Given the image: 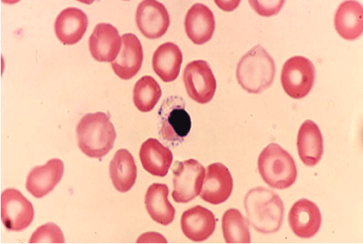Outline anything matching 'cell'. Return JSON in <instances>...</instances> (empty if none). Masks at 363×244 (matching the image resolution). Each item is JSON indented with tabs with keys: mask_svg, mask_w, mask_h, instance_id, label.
I'll use <instances>...</instances> for the list:
<instances>
[{
	"mask_svg": "<svg viewBox=\"0 0 363 244\" xmlns=\"http://www.w3.org/2000/svg\"><path fill=\"white\" fill-rule=\"evenodd\" d=\"M315 81V68L312 62L302 56H295L284 64L281 84L285 92L292 99H304Z\"/></svg>",
	"mask_w": 363,
	"mask_h": 244,
	"instance_id": "7",
	"label": "cell"
},
{
	"mask_svg": "<svg viewBox=\"0 0 363 244\" xmlns=\"http://www.w3.org/2000/svg\"><path fill=\"white\" fill-rule=\"evenodd\" d=\"M173 174L172 198L175 202L186 204L201 194L206 170L200 162L194 159L176 161Z\"/></svg>",
	"mask_w": 363,
	"mask_h": 244,
	"instance_id": "6",
	"label": "cell"
},
{
	"mask_svg": "<svg viewBox=\"0 0 363 244\" xmlns=\"http://www.w3.org/2000/svg\"><path fill=\"white\" fill-rule=\"evenodd\" d=\"M296 146L306 166L315 167L318 164L323 155V138L320 128L315 122L308 120L303 123Z\"/></svg>",
	"mask_w": 363,
	"mask_h": 244,
	"instance_id": "19",
	"label": "cell"
},
{
	"mask_svg": "<svg viewBox=\"0 0 363 244\" xmlns=\"http://www.w3.org/2000/svg\"><path fill=\"white\" fill-rule=\"evenodd\" d=\"M34 218V206L19 190L9 188L3 192L1 219L9 231L21 232L27 229Z\"/></svg>",
	"mask_w": 363,
	"mask_h": 244,
	"instance_id": "8",
	"label": "cell"
},
{
	"mask_svg": "<svg viewBox=\"0 0 363 244\" xmlns=\"http://www.w3.org/2000/svg\"><path fill=\"white\" fill-rule=\"evenodd\" d=\"M257 166L262 180L274 189H288L298 177L294 158L277 143H271L262 150Z\"/></svg>",
	"mask_w": 363,
	"mask_h": 244,
	"instance_id": "4",
	"label": "cell"
},
{
	"mask_svg": "<svg viewBox=\"0 0 363 244\" xmlns=\"http://www.w3.org/2000/svg\"><path fill=\"white\" fill-rule=\"evenodd\" d=\"M184 81L189 96L198 104L209 103L216 94L217 81L205 60L189 62L184 70Z\"/></svg>",
	"mask_w": 363,
	"mask_h": 244,
	"instance_id": "9",
	"label": "cell"
},
{
	"mask_svg": "<svg viewBox=\"0 0 363 244\" xmlns=\"http://www.w3.org/2000/svg\"><path fill=\"white\" fill-rule=\"evenodd\" d=\"M182 231L189 240L203 242L216 229V219L212 211L197 205L186 210L181 218Z\"/></svg>",
	"mask_w": 363,
	"mask_h": 244,
	"instance_id": "16",
	"label": "cell"
},
{
	"mask_svg": "<svg viewBox=\"0 0 363 244\" xmlns=\"http://www.w3.org/2000/svg\"><path fill=\"white\" fill-rule=\"evenodd\" d=\"M275 74L273 58L260 45L241 58L236 72L238 84L251 94H259L269 89L274 82Z\"/></svg>",
	"mask_w": 363,
	"mask_h": 244,
	"instance_id": "3",
	"label": "cell"
},
{
	"mask_svg": "<svg viewBox=\"0 0 363 244\" xmlns=\"http://www.w3.org/2000/svg\"><path fill=\"white\" fill-rule=\"evenodd\" d=\"M162 96V89L156 79L151 76L140 78L134 88L133 100L135 106L142 112L152 111Z\"/></svg>",
	"mask_w": 363,
	"mask_h": 244,
	"instance_id": "26",
	"label": "cell"
},
{
	"mask_svg": "<svg viewBox=\"0 0 363 244\" xmlns=\"http://www.w3.org/2000/svg\"><path fill=\"white\" fill-rule=\"evenodd\" d=\"M136 23L147 39L157 40L166 35L171 23L166 6L155 0H145L136 12Z\"/></svg>",
	"mask_w": 363,
	"mask_h": 244,
	"instance_id": "10",
	"label": "cell"
},
{
	"mask_svg": "<svg viewBox=\"0 0 363 244\" xmlns=\"http://www.w3.org/2000/svg\"><path fill=\"white\" fill-rule=\"evenodd\" d=\"M234 187L232 174L221 162H214L207 168L201 199L207 203L218 205L225 202Z\"/></svg>",
	"mask_w": 363,
	"mask_h": 244,
	"instance_id": "11",
	"label": "cell"
},
{
	"mask_svg": "<svg viewBox=\"0 0 363 244\" xmlns=\"http://www.w3.org/2000/svg\"><path fill=\"white\" fill-rule=\"evenodd\" d=\"M64 174L63 162L54 158L43 166L33 168L27 176L26 189L37 199L50 193L62 180Z\"/></svg>",
	"mask_w": 363,
	"mask_h": 244,
	"instance_id": "14",
	"label": "cell"
},
{
	"mask_svg": "<svg viewBox=\"0 0 363 244\" xmlns=\"http://www.w3.org/2000/svg\"><path fill=\"white\" fill-rule=\"evenodd\" d=\"M169 189L167 185L153 184L147 189L145 197L148 214L157 223L168 226L175 218L176 211L168 200Z\"/></svg>",
	"mask_w": 363,
	"mask_h": 244,
	"instance_id": "23",
	"label": "cell"
},
{
	"mask_svg": "<svg viewBox=\"0 0 363 244\" xmlns=\"http://www.w3.org/2000/svg\"><path fill=\"white\" fill-rule=\"evenodd\" d=\"M252 7L262 17H272L283 8L285 1H250Z\"/></svg>",
	"mask_w": 363,
	"mask_h": 244,
	"instance_id": "28",
	"label": "cell"
},
{
	"mask_svg": "<svg viewBox=\"0 0 363 244\" xmlns=\"http://www.w3.org/2000/svg\"><path fill=\"white\" fill-rule=\"evenodd\" d=\"M183 60L179 46L168 42L157 48L152 58L153 70L164 83L174 82L179 74Z\"/></svg>",
	"mask_w": 363,
	"mask_h": 244,
	"instance_id": "22",
	"label": "cell"
},
{
	"mask_svg": "<svg viewBox=\"0 0 363 244\" xmlns=\"http://www.w3.org/2000/svg\"><path fill=\"white\" fill-rule=\"evenodd\" d=\"M143 62V46L138 38L131 33L123 35L121 53L111 63L114 73L124 80L130 79L140 72Z\"/></svg>",
	"mask_w": 363,
	"mask_h": 244,
	"instance_id": "15",
	"label": "cell"
},
{
	"mask_svg": "<svg viewBox=\"0 0 363 244\" xmlns=\"http://www.w3.org/2000/svg\"><path fill=\"white\" fill-rule=\"evenodd\" d=\"M184 24L188 38L198 45L211 40L216 27L213 12L202 4H196L189 10Z\"/></svg>",
	"mask_w": 363,
	"mask_h": 244,
	"instance_id": "17",
	"label": "cell"
},
{
	"mask_svg": "<svg viewBox=\"0 0 363 244\" xmlns=\"http://www.w3.org/2000/svg\"><path fill=\"white\" fill-rule=\"evenodd\" d=\"M140 158L145 170L154 176H167L173 162L172 152L158 140L150 138L140 148Z\"/></svg>",
	"mask_w": 363,
	"mask_h": 244,
	"instance_id": "20",
	"label": "cell"
},
{
	"mask_svg": "<svg viewBox=\"0 0 363 244\" xmlns=\"http://www.w3.org/2000/svg\"><path fill=\"white\" fill-rule=\"evenodd\" d=\"M93 58L98 62H111L121 52L122 38L118 30L109 23L96 26L89 42Z\"/></svg>",
	"mask_w": 363,
	"mask_h": 244,
	"instance_id": "13",
	"label": "cell"
},
{
	"mask_svg": "<svg viewBox=\"0 0 363 244\" xmlns=\"http://www.w3.org/2000/svg\"><path fill=\"white\" fill-rule=\"evenodd\" d=\"M65 238L60 228L54 223H48L33 233L29 243H64Z\"/></svg>",
	"mask_w": 363,
	"mask_h": 244,
	"instance_id": "27",
	"label": "cell"
},
{
	"mask_svg": "<svg viewBox=\"0 0 363 244\" xmlns=\"http://www.w3.org/2000/svg\"><path fill=\"white\" fill-rule=\"evenodd\" d=\"M79 150L91 158L101 159L113 148L117 133L104 112L87 113L77 126Z\"/></svg>",
	"mask_w": 363,
	"mask_h": 244,
	"instance_id": "2",
	"label": "cell"
},
{
	"mask_svg": "<svg viewBox=\"0 0 363 244\" xmlns=\"http://www.w3.org/2000/svg\"><path fill=\"white\" fill-rule=\"evenodd\" d=\"M89 26L87 15L77 8L65 9L57 16L55 24L57 38L65 45L79 42Z\"/></svg>",
	"mask_w": 363,
	"mask_h": 244,
	"instance_id": "18",
	"label": "cell"
},
{
	"mask_svg": "<svg viewBox=\"0 0 363 244\" xmlns=\"http://www.w3.org/2000/svg\"><path fill=\"white\" fill-rule=\"evenodd\" d=\"M160 121V134L167 143H182L191 128V120L186 110L183 99L172 96L163 101L158 111Z\"/></svg>",
	"mask_w": 363,
	"mask_h": 244,
	"instance_id": "5",
	"label": "cell"
},
{
	"mask_svg": "<svg viewBox=\"0 0 363 244\" xmlns=\"http://www.w3.org/2000/svg\"><path fill=\"white\" fill-rule=\"evenodd\" d=\"M247 221L254 229L262 234H272L281 227L285 208L281 199L272 190L256 187L247 192L244 199Z\"/></svg>",
	"mask_w": 363,
	"mask_h": 244,
	"instance_id": "1",
	"label": "cell"
},
{
	"mask_svg": "<svg viewBox=\"0 0 363 244\" xmlns=\"http://www.w3.org/2000/svg\"><path fill=\"white\" fill-rule=\"evenodd\" d=\"M222 230L226 243H250L249 224L237 209H229L223 217Z\"/></svg>",
	"mask_w": 363,
	"mask_h": 244,
	"instance_id": "25",
	"label": "cell"
},
{
	"mask_svg": "<svg viewBox=\"0 0 363 244\" xmlns=\"http://www.w3.org/2000/svg\"><path fill=\"white\" fill-rule=\"evenodd\" d=\"M339 35L346 40L359 38L363 31V9L357 1H345L340 5L335 17Z\"/></svg>",
	"mask_w": 363,
	"mask_h": 244,
	"instance_id": "21",
	"label": "cell"
},
{
	"mask_svg": "<svg viewBox=\"0 0 363 244\" xmlns=\"http://www.w3.org/2000/svg\"><path fill=\"white\" fill-rule=\"evenodd\" d=\"M109 173L115 189L127 192L135 184L138 168L130 152L121 149L115 153L109 166Z\"/></svg>",
	"mask_w": 363,
	"mask_h": 244,
	"instance_id": "24",
	"label": "cell"
},
{
	"mask_svg": "<svg viewBox=\"0 0 363 244\" xmlns=\"http://www.w3.org/2000/svg\"><path fill=\"white\" fill-rule=\"evenodd\" d=\"M289 223L296 236L301 238H312L320 229V210L315 203L308 199H301L292 206L289 214Z\"/></svg>",
	"mask_w": 363,
	"mask_h": 244,
	"instance_id": "12",
	"label": "cell"
}]
</instances>
